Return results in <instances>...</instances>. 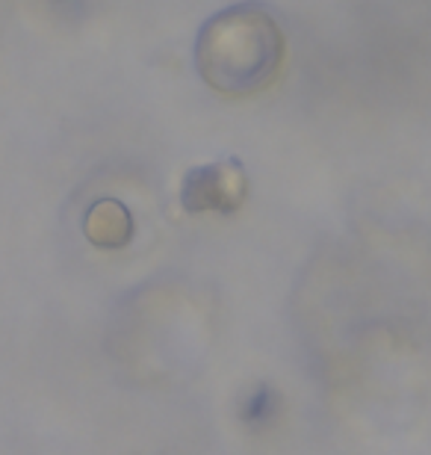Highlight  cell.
<instances>
[{"label":"cell","mask_w":431,"mask_h":455,"mask_svg":"<svg viewBox=\"0 0 431 455\" xmlns=\"http://www.w3.org/2000/svg\"><path fill=\"white\" fill-rule=\"evenodd\" d=\"M283 33L260 4L227 6L196 36V68L222 95H254L272 86L283 66Z\"/></svg>","instance_id":"cell-1"},{"label":"cell","mask_w":431,"mask_h":455,"mask_svg":"<svg viewBox=\"0 0 431 455\" xmlns=\"http://www.w3.org/2000/svg\"><path fill=\"white\" fill-rule=\"evenodd\" d=\"M245 175L234 160L192 169L183 180V204L189 211H234L243 202Z\"/></svg>","instance_id":"cell-2"}]
</instances>
